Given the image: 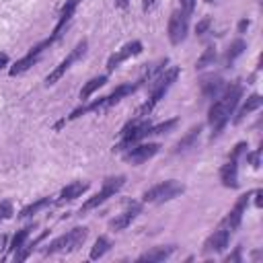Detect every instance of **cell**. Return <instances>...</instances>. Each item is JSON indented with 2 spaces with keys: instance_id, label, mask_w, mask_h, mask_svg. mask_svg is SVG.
<instances>
[{
  "instance_id": "6da1fadb",
  "label": "cell",
  "mask_w": 263,
  "mask_h": 263,
  "mask_svg": "<svg viewBox=\"0 0 263 263\" xmlns=\"http://www.w3.org/2000/svg\"><path fill=\"white\" fill-rule=\"evenodd\" d=\"M242 97V86L238 82H230V84H224L222 92L214 99L210 111H208V123L214 127L212 132V140L220 136V132L224 129V125L228 123L232 111L236 109L238 101Z\"/></svg>"
},
{
  "instance_id": "7a4b0ae2",
  "label": "cell",
  "mask_w": 263,
  "mask_h": 263,
  "mask_svg": "<svg viewBox=\"0 0 263 263\" xmlns=\"http://www.w3.org/2000/svg\"><path fill=\"white\" fill-rule=\"evenodd\" d=\"M140 80L138 82H127V84H121V86H117L111 95H107V97H101V99H97V101H92V103H88V105H82V107H78V109H74L70 115H68V119H78L80 115H86V113H103V111H107V109H111L113 105H117L123 97H127V95H132V92H136L138 88H140Z\"/></svg>"
},
{
  "instance_id": "3957f363",
  "label": "cell",
  "mask_w": 263,
  "mask_h": 263,
  "mask_svg": "<svg viewBox=\"0 0 263 263\" xmlns=\"http://www.w3.org/2000/svg\"><path fill=\"white\" fill-rule=\"evenodd\" d=\"M88 236V228L86 226H78V228H72L70 232L58 236L55 240H51L45 249H43V255H55V253H72V251H78L84 240Z\"/></svg>"
},
{
  "instance_id": "277c9868",
  "label": "cell",
  "mask_w": 263,
  "mask_h": 263,
  "mask_svg": "<svg viewBox=\"0 0 263 263\" xmlns=\"http://www.w3.org/2000/svg\"><path fill=\"white\" fill-rule=\"evenodd\" d=\"M125 185V177L123 175H117V177H107L105 181H103V187H101V191L99 193H95L92 197H88L84 203H82V208H80V214H86V212H90V210H95V208H99L101 203H105L111 195H115L121 187Z\"/></svg>"
},
{
  "instance_id": "5b68a950",
  "label": "cell",
  "mask_w": 263,
  "mask_h": 263,
  "mask_svg": "<svg viewBox=\"0 0 263 263\" xmlns=\"http://www.w3.org/2000/svg\"><path fill=\"white\" fill-rule=\"evenodd\" d=\"M181 193H183V185H179L175 179H168V181H162V183L146 189L144 195H142V199L146 203H164V201L175 199Z\"/></svg>"
},
{
  "instance_id": "8992f818",
  "label": "cell",
  "mask_w": 263,
  "mask_h": 263,
  "mask_svg": "<svg viewBox=\"0 0 263 263\" xmlns=\"http://www.w3.org/2000/svg\"><path fill=\"white\" fill-rule=\"evenodd\" d=\"M86 47H88V41H86V39L78 41V43L74 45V49H72V51H70V53H68V55H66V58H64V60H62V62H60V64H58V66H55L47 76H45V84H47V86L55 84V82H58V80H60V78L70 70V66H72L74 62H78V60L86 53Z\"/></svg>"
},
{
  "instance_id": "52a82bcc",
  "label": "cell",
  "mask_w": 263,
  "mask_h": 263,
  "mask_svg": "<svg viewBox=\"0 0 263 263\" xmlns=\"http://www.w3.org/2000/svg\"><path fill=\"white\" fill-rule=\"evenodd\" d=\"M55 39L53 37H49V39H45V41H41V43H37L35 47H31L21 60H16L14 62V66H10V76H18V74H23V72H27L31 66H35L37 62H39V58L43 55V51H45V47H49L51 43H53Z\"/></svg>"
},
{
  "instance_id": "ba28073f",
  "label": "cell",
  "mask_w": 263,
  "mask_h": 263,
  "mask_svg": "<svg viewBox=\"0 0 263 263\" xmlns=\"http://www.w3.org/2000/svg\"><path fill=\"white\" fill-rule=\"evenodd\" d=\"M189 31V14H185L183 10H175L168 18V39L173 45H179L185 41Z\"/></svg>"
},
{
  "instance_id": "9c48e42d",
  "label": "cell",
  "mask_w": 263,
  "mask_h": 263,
  "mask_svg": "<svg viewBox=\"0 0 263 263\" xmlns=\"http://www.w3.org/2000/svg\"><path fill=\"white\" fill-rule=\"evenodd\" d=\"M251 193H253V191H249V193H242V195L236 199L234 208H232V210L226 214V218L220 222V226H222V228H226V230L234 232V230L240 226L242 214H245V210H247V205H249V201H251Z\"/></svg>"
},
{
  "instance_id": "30bf717a",
  "label": "cell",
  "mask_w": 263,
  "mask_h": 263,
  "mask_svg": "<svg viewBox=\"0 0 263 263\" xmlns=\"http://www.w3.org/2000/svg\"><path fill=\"white\" fill-rule=\"evenodd\" d=\"M158 150H160V144H156V142H148V144H140L138 142L136 146H132L129 150H125L123 158L129 164H142V162L150 160Z\"/></svg>"
},
{
  "instance_id": "8fae6325",
  "label": "cell",
  "mask_w": 263,
  "mask_h": 263,
  "mask_svg": "<svg viewBox=\"0 0 263 263\" xmlns=\"http://www.w3.org/2000/svg\"><path fill=\"white\" fill-rule=\"evenodd\" d=\"M138 53H142V41H129V43H125L121 49H117L115 53L109 55V60H107V72H113L121 62H125L127 58H134Z\"/></svg>"
},
{
  "instance_id": "7c38bea8",
  "label": "cell",
  "mask_w": 263,
  "mask_h": 263,
  "mask_svg": "<svg viewBox=\"0 0 263 263\" xmlns=\"http://www.w3.org/2000/svg\"><path fill=\"white\" fill-rule=\"evenodd\" d=\"M230 234H232L230 230L218 226V228L205 238V242H203V253L208 255V253H220V251H224V249L228 247V242H230Z\"/></svg>"
},
{
  "instance_id": "4fadbf2b",
  "label": "cell",
  "mask_w": 263,
  "mask_h": 263,
  "mask_svg": "<svg viewBox=\"0 0 263 263\" xmlns=\"http://www.w3.org/2000/svg\"><path fill=\"white\" fill-rule=\"evenodd\" d=\"M140 212H142V205L140 203H136V201L127 203V208L121 214H117L113 220H109V228L111 230H123V228H127L140 216Z\"/></svg>"
},
{
  "instance_id": "5bb4252c",
  "label": "cell",
  "mask_w": 263,
  "mask_h": 263,
  "mask_svg": "<svg viewBox=\"0 0 263 263\" xmlns=\"http://www.w3.org/2000/svg\"><path fill=\"white\" fill-rule=\"evenodd\" d=\"M82 0H66V4L62 6V10H60V18H58V25L53 27V33H51V37L53 39H58L60 35H62V31H64V27L70 23V18L74 16V12H76V8H78V4H80Z\"/></svg>"
},
{
  "instance_id": "9a60e30c",
  "label": "cell",
  "mask_w": 263,
  "mask_h": 263,
  "mask_svg": "<svg viewBox=\"0 0 263 263\" xmlns=\"http://www.w3.org/2000/svg\"><path fill=\"white\" fill-rule=\"evenodd\" d=\"M238 160L234 158H228L224 162V166L220 168V179H222V185L228 187V189H236L238 187Z\"/></svg>"
},
{
  "instance_id": "2e32d148",
  "label": "cell",
  "mask_w": 263,
  "mask_h": 263,
  "mask_svg": "<svg viewBox=\"0 0 263 263\" xmlns=\"http://www.w3.org/2000/svg\"><path fill=\"white\" fill-rule=\"evenodd\" d=\"M86 189H88V183H86V181H74V183L66 185V187L60 191L55 203H58V205H64V203H68V201H74V199L80 197Z\"/></svg>"
},
{
  "instance_id": "e0dca14e",
  "label": "cell",
  "mask_w": 263,
  "mask_h": 263,
  "mask_svg": "<svg viewBox=\"0 0 263 263\" xmlns=\"http://www.w3.org/2000/svg\"><path fill=\"white\" fill-rule=\"evenodd\" d=\"M173 253H175V245H166V247H154V249L146 251L144 255H140V257H138V261L158 263V261H164V259H168Z\"/></svg>"
},
{
  "instance_id": "ac0fdd59",
  "label": "cell",
  "mask_w": 263,
  "mask_h": 263,
  "mask_svg": "<svg viewBox=\"0 0 263 263\" xmlns=\"http://www.w3.org/2000/svg\"><path fill=\"white\" fill-rule=\"evenodd\" d=\"M224 88V80L220 76H210V78H203L201 82V95L205 99H216Z\"/></svg>"
},
{
  "instance_id": "d6986e66",
  "label": "cell",
  "mask_w": 263,
  "mask_h": 263,
  "mask_svg": "<svg viewBox=\"0 0 263 263\" xmlns=\"http://www.w3.org/2000/svg\"><path fill=\"white\" fill-rule=\"evenodd\" d=\"M263 105V99H261V95H251L247 101H245V105L238 109V113H236V117H234V123H240L249 113H253V111H257L259 107Z\"/></svg>"
},
{
  "instance_id": "ffe728a7",
  "label": "cell",
  "mask_w": 263,
  "mask_h": 263,
  "mask_svg": "<svg viewBox=\"0 0 263 263\" xmlns=\"http://www.w3.org/2000/svg\"><path fill=\"white\" fill-rule=\"evenodd\" d=\"M199 134H201V125H193L179 142H177V146H175V152L179 154V152H185V150H189V148H193L195 146V142H197V138H199Z\"/></svg>"
},
{
  "instance_id": "44dd1931",
  "label": "cell",
  "mask_w": 263,
  "mask_h": 263,
  "mask_svg": "<svg viewBox=\"0 0 263 263\" xmlns=\"http://www.w3.org/2000/svg\"><path fill=\"white\" fill-rule=\"evenodd\" d=\"M107 82V76L105 74H101V76H95V78H90L82 88H80V92H78V97H80V101L84 103V101H88V97L95 92V90H99L103 84Z\"/></svg>"
},
{
  "instance_id": "7402d4cb",
  "label": "cell",
  "mask_w": 263,
  "mask_h": 263,
  "mask_svg": "<svg viewBox=\"0 0 263 263\" xmlns=\"http://www.w3.org/2000/svg\"><path fill=\"white\" fill-rule=\"evenodd\" d=\"M245 49H247V43H245L242 39H234V41L230 43V47L226 49V53H224V66H230Z\"/></svg>"
},
{
  "instance_id": "603a6c76",
  "label": "cell",
  "mask_w": 263,
  "mask_h": 263,
  "mask_svg": "<svg viewBox=\"0 0 263 263\" xmlns=\"http://www.w3.org/2000/svg\"><path fill=\"white\" fill-rule=\"evenodd\" d=\"M51 203V199L49 197H41V199H37V201H33V203H29V205H25L23 210H21V214H18V218H31L33 214H37V212H41L43 208H47Z\"/></svg>"
},
{
  "instance_id": "cb8c5ba5",
  "label": "cell",
  "mask_w": 263,
  "mask_h": 263,
  "mask_svg": "<svg viewBox=\"0 0 263 263\" xmlns=\"http://www.w3.org/2000/svg\"><path fill=\"white\" fill-rule=\"evenodd\" d=\"M33 228H35V224H29V226H25V228H21L14 236H12V242H10V251L14 253L16 249H21L25 242H27V238H29V234L33 232Z\"/></svg>"
},
{
  "instance_id": "d4e9b609",
  "label": "cell",
  "mask_w": 263,
  "mask_h": 263,
  "mask_svg": "<svg viewBox=\"0 0 263 263\" xmlns=\"http://www.w3.org/2000/svg\"><path fill=\"white\" fill-rule=\"evenodd\" d=\"M109 249H111V240H109L107 236H99V238L95 240L92 249H90V259H101Z\"/></svg>"
},
{
  "instance_id": "484cf974",
  "label": "cell",
  "mask_w": 263,
  "mask_h": 263,
  "mask_svg": "<svg viewBox=\"0 0 263 263\" xmlns=\"http://www.w3.org/2000/svg\"><path fill=\"white\" fill-rule=\"evenodd\" d=\"M214 60H216V49L210 45V47H205V49H203V53L199 55V60H197L195 68H197V70H203V68L212 66V64H214Z\"/></svg>"
},
{
  "instance_id": "4316f807",
  "label": "cell",
  "mask_w": 263,
  "mask_h": 263,
  "mask_svg": "<svg viewBox=\"0 0 263 263\" xmlns=\"http://www.w3.org/2000/svg\"><path fill=\"white\" fill-rule=\"evenodd\" d=\"M175 125H177V119H168V121H162V123H158V125H150L148 136H158V134H164V132L173 129Z\"/></svg>"
},
{
  "instance_id": "83f0119b",
  "label": "cell",
  "mask_w": 263,
  "mask_h": 263,
  "mask_svg": "<svg viewBox=\"0 0 263 263\" xmlns=\"http://www.w3.org/2000/svg\"><path fill=\"white\" fill-rule=\"evenodd\" d=\"M12 214H14L12 203H10V201H0V222H4V220H8V218H12Z\"/></svg>"
},
{
  "instance_id": "f1b7e54d",
  "label": "cell",
  "mask_w": 263,
  "mask_h": 263,
  "mask_svg": "<svg viewBox=\"0 0 263 263\" xmlns=\"http://www.w3.org/2000/svg\"><path fill=\"white\" fill-rule=\"evenodd\" d=\"M210 25H212V18H210V16L201 18V21L197 23V27H195V33H197V35H205L208 29H210Z\"/></svg>"
},
{
  "instance_id": "f546056e",
  "label": "cell",
  "mask_w": 263,
  "mask_h": 263,
  "mask_svg": "<svg viewBox=\"0 0 263 263\" xmlns=\"http://www.w3.org/2000/svg\"><path fill=\"white\" fill-rule=\"evenodd\" d=\"M259 156H261V150H255V152H247V160L251 162V166H253V168H259V164H261Z\"/></svg>"
},
{
  "instance_id": "4dcf8cb0",
  "label": "cell",
  "mask_w": 263,
  "mask_h": 263,
  "mask_svg": "<svg viewBox=\"0 0 263 263\" xmlns=\"http://www.w3.org/2000/svg\"><path fill=\"white\" fill-rule=\"evenodd\" d=\"M181 10L185 14H191L195 10V0H181Z\"/></svg>"
},
{
  "instance_id": "1f68e13d",
  "label": "cell",
  "mask_w": 263,
  "mask_h": 263,
  "mask_svg": "<svg viewBox=\"0 0 263 263\" xmlns=\"http://www.w3.org/2000/svg\"><path fill=\"white\" fill-rule=\"evenodd\" d=\"M226 261H228V263H230V261H240V247H238L232 255H228V257H226Z\"/></svg>"
},
{
  "instance_id": "d6a6232c",
  "label": "cell",
  "mask_w": 263,
  "mask_h": 263,
  "mask_svg": "<svg viewBox=\"0 0 263 263\" xmlns=\"http://www.w3.org/2000/svg\"><path fill=\"white\" fill-rule=\"evenodd\" d=\"M253 195H255V205H257V208H261V203H263V201H261L263 191H261V189H257V191H253Z\"/></svg>"
},
{
  "instance_id": "836d02e7",
  "label": "cell",
  "mask_w": 263,
  "mask_h": 263,
  "mask_svg": "<svg viewBox=\"0 0 263 263\" xmlns=\"http://www.w3.org/2000/svg\"><path fill=\"white\" fill-rule=\"evenodd\" d=\"M247 27H249V21H247V18H242V21L238 23V33H245V31H247Z\"/></svg>"
},
{
  "instance_id": "e575fe53",
  "label": "cell",
  "mask_w": 263,
  "mask_h": 263,
  "mask_svg": "<svg viewBox=\"0 0 263 263\" xmlns=\"http://www.w3.org/2000/svg\"><path fill=\"white\" fill-rule=\"evenodd\" d=\"M152 6H154V0H144V2H142V8H144V10H150Z\"/></svg>"
},
{
  "instance_id": "d590c367",
  "label": "cell",
  "mask_w": 263,
  "mask_h": 263,
  "mask_svg": "<svg viewBox=\"0 0 263 263\" xmlns=\"http://www.w3.org/2000/svg\"><path fill=\"white\" fill-rule=\"evenodd\" d=\"M8 64V55L6 53H0V68H4Z\"/></svg>"
},
{
  "instance_id": "8d00e7d4",
  "label": "cell",
  "mask_w": 263,
  "mask_h": 263,
  "mask_svg": "<svg viewBox=\"0 0 263 263\" xmlns=\"http://www.w3.org/2000/svg\"><path fill=\"white\" fill-rule=\"evenodd\" d=\"M129 4V0H115V6H119V8H125Z\"/></svg>"
},
{
  "instance_id": "74e56055",
  "label": "cell",
  "mask_w": 263,
  "mask_h": 263,
  "mask_svg": "<svg viewBox=\"0 0 263 263\" xmlns=\"http://www.w3.org/2000/svg\"><path fill=\"white\" fill-rule=\"evenodd\" d=\"M203 2H214V0H203Z\"/></svg>"
}]
</instances>
